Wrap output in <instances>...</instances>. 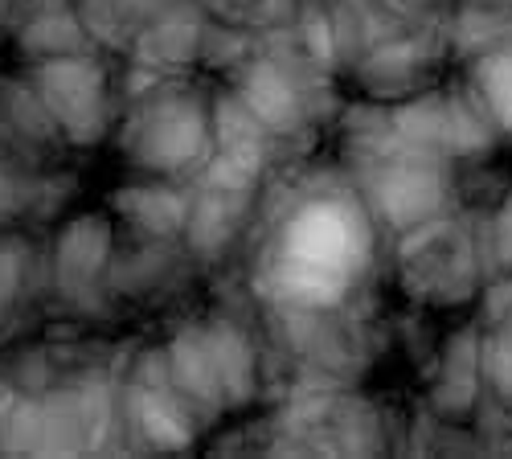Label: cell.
<instances>
[{"instance_id":"cell-1","label":"cell","mask_w":512,"mask_h":459,"mask_svg":"<svg viewBox=\"0 0 512 459\" xmlns=\"http://www.w3.org/2000/svg\"><path fill=\"white\" fill-rule=\"evenodd\" d=\"M365 263V230L340 201H312L308 210L287 222L275 275L283 296L295 304H332L345 296L349 279Z\"/></svg>"}]
</instances>
